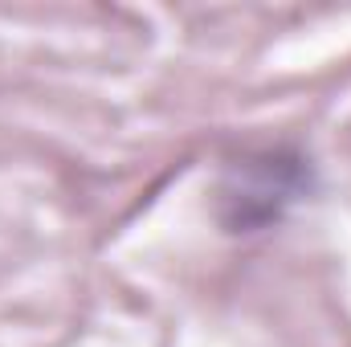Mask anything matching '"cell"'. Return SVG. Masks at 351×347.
Returning a JSON list of instances; mask_svg holds the SVG:
<instances>
[{"label":"cell","mask_w":351,"mask_h":347,"mask_svg":"<svg viewBox=\"0 0 351 347\" xmlns=\"http://www.w3.org/2000/svg\"><path fill=\"white\" fill-rule=\"evenodd\" d=\"M258 172L262 180H250V184H241L237 188V204H241V213H237V221L233 225H262L269 217H278V208L286 204V200H294V192L302 188V168H298V160H282L278 152H265L262 160H258Z\"/></svg>","instance_id":"6da1fadb"}]
</instances>
